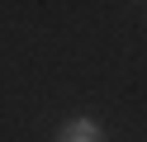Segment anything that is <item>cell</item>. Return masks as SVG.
Wrapping results in <instances>:
<instances>
[{
    "mask_svg": "<svg viewBox=\"0 0 147 142\" xmlns=\"http://www.w3.org/2000/svg\"><path fill=\"white\" fill-rule=\"evenodd\" d=\"M57 142H105V137H100V123L95 118H71V123H62Z\"/></svg>",
    "mask_w": 147,
    "mask_h": 142,
    "instance_id": "1",
    "label": "cell"
}]
</instances>
